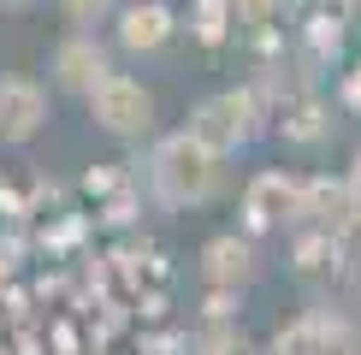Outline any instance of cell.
Masks as SVG:
<instances>
[{"label": "cell", "mask_w": 361, "mask_h": 355, "mask_svg": "<svg viewBox=\"0 0 361 355\" xmlns=\"http://www.w3.org/2000/svg\"><path fill=\"white\" fill-rule=\"evenodd\" d=\"M219 184H225V154L195 142L190 130L160 137L154 154H148V189L166 207H202V201L219 196Z\"/></svg>", "instance_id": "cell-1"}, {"label": "cell", "mask_w": 361, "mask_h": 355, "mask_svg": "<svg viewBox=\"0 0 361 355\" xmlns=\"http://www.w3.org/2000/svg\"><path fill=\"white\" fill-rule=\"evenodd\" d=\"M83 107H89V125L107 130V137H118V142L154 137V113H160L154 89H148L142 77H130V71H107V77L83 95Z\"/></svg>", "instance_id": "cell-2"}, {"label": "cell", "mask_w": 361, "mask_h": 355, "mask_svg": "<svg viewBox=\"0 0 361 355\" xmlns=\"http://www.w3.org/2000/svg\"><path fill=\"white\" fill-rule=\"evenodd\" d=\"M255 130H261V101H255V89H214V95L190 113V137L207 142L214 154H237L243 142H255Z\"/></svg>", "instance_id": "cell-3"}, {"label": "cell", "mask_w": 361, "mask_h": 355, "mask_svg": "<svg viewBox=\"0 0 361 355\" xmlns=\"http://www.w3.org/2000/svg\"><path fill=\"white\" fill-rule=\"evenodd\" d=\"M48 130V89L36 77H18V71H0V142L24 148Z\"/></svg>", "instance_id": "cell-4"}, {"label": "cell", "mask_w": 361, "mask_h": 355, "mask_svg": "<svg viewBox=\"0 0 361 355\" xmlns=\"http://www.w3.org/2000/svg\"><path fill=\"white\" fill-rule=\"evenodd\" d=\"M184 30V12H172L166 0H142V6H118V18H113V42L125 54H166L172 48V36Z\"/></svg>", "instance_id": "cell-5"}, {"label": "cell", "mask_w": 361, "mask_h": 355, "mask_svg": "<svg viewBox=\"0 0 361 355\" xmlns=\"http://www.w3.org/2000/svg\"><path fill=\"white\" fill-rule=\"evenodd\" d=\"M48 71H54V89H66V95H89V89L113 71V59H107V48H101L95 30H71V36L54 48Z\"/></svg>", "instance_id": "cell-6"}, {"label": "cell", "mask_w": 361, "mask_h": 355, "mask_svg": "<svg viewBox=\"0 0 361 355\" xmlns=\"http://www.w3.org/2000/svg\"><path fill=\"white\" fill-rule=\"evenodd\" d=\"M284 219H302V184L284 172H261L243 189V225L267 231V225H284Z\"/></svg>", "instance_id": "cell-7"}, {"label": "cell", "mask_w": 361, "mask_h": 355, "mask_svg": "<svg viewBox=\"0 0 361 355\" xmlns=\"http://www.w3.org/2000/svg\"><path fill=\"white\" fill-rule=\"evenodd\" d=\"M255 273H261V261H255V243H249V237H237V231L207 237V249H202V278H207L214 290H249Z\"/></svg>", "instance_id": "cell-8"}, {"label": "cell", "mask_w": 361, "mask_h": 355, "mask_svg": "<svg viewBox=\"0 0 361 355\" xmlns=\"http://www.w3.org/2000/svg\"><path fill=\"white\" fill-rule=\"evenodd\" d=\"M231 24H237V0H190L184 6V30L202 48H219L231 36Z\"/></svg>", "instance_id": "cell-9"}, {"label": "cell", "mask_w": 361, "mask_h": 355, "mask_svg": "<svg viewBox=\"0 0 361 355\" xmlns=\"http://www.w3.org/2000/svg\"><path fill=\"white\" fill-rule=\"evenodd\" d=\"M190 355H255V344L243 337V325H237V320H202Z\"/></svg>", "instance_id": "cell-10"}, {"label": "cell", "mask_w": 361, "mask_h": 355, "mask_svg": "<svg viewBox=\"0 0 361 355\" xmlns=\"http://www.w3.org/2000/svg\"><path fill=\"white\" fill-rule=\"evenodd\" d=\"M59 6H66V24H78V30L118 18V0H59Z\"/></svg>", "instance_id": "cell-11"}, {"label": "cell", "mask_w": 361, "mask_h": 355, "mask_svg": "<svg viewBox=\"0 0 361 355\" xmlns=\"http://www.w3.org/2000/svg\"><path fill=\"white\" fill-rule=\"evenodd\" d=\"M279 6H284V0H237V24H249V30H273Z\"/></svg>", "instance_id": "cell-12"}, {"label": "cell", "mask_w": 361, "mask_h": 355, "mask_svg": "<svg viewBox=\"0 0 361 355\" xmlns=\"http://www.w3.org/2000/svg\"><path fill=\"white\" fill-rule=\"evenodd\" d=\"M12 255H18V243H12V237H0V290H6L12 273H18V261H12Z\"/></svg>", "instance_id": "cell-13"}, {"label": "cell", "mask_w": 361, "mask_h": 355, "mask_svg": "<svg viewBox=\"0 0 361 355\" xmlns=\"http://www.w3.org/2000/svg\"><path fill=\"white\" fill-rule=\"evenodd\" d=\"M350 213H355V225H361V160H355V172H350Z\"/></svg>", "instance_id": "cell-14"}, {"label": "cell", "mask_w": 361, "mask_h": 355, "mask_svg": "<svg viewBox=\"0 0 361 355\" xmlns=\"http://www.w3.org/2000/svg\"><path fill=\"white\" fill-rule=\"evenodd\" d=\"M36 0H0V12H30Z\"/></svg>", "instance_id": "cell-15"}, {"label": "cell", "mask_w": 361, "mask_h": 355, "mask_svg": "<svg viewBox=\"0 0 361 355\" xmlns=\"http://www.w3.org/2000/svg\"><path fill=\"white\" fill-rule=\"evenodd\" d=\"M118 6H142V0H118Z\"/></svg>", "instance_id": "cell-16"}]
</instances>
